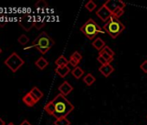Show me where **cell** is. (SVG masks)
Returning <instances> with one entry per match:
<instances>
[{
	"instance_id": "obj_1",
	"label": "cell",
	"mask_w": 147,
	"mask_h": 125,
	"mask_svg": "<svg viewBox=\"0 0 147 125\" xmlns=\"http://www.w3.org/2000/svg\"><path fill=\"white\" fill-rule=\"evenodd\" d=\"M53 107V116L57 120L65 118L75 109L74 106L62 94H58L52 101H50Z\"/></svg>"
},
{
	"instance_id": "obj_2",
	"label": "cell",
	"mask_w": 147,
	"mask_h": 125,
	"mask_svg": "<svg viewBox=\"0 0 147 125\" xmlns=\"http://www.w3.org/2000/svg\"><path fill=\"white\" fill-rule=\"evenodd\" d=\"M54 45L55 41L51 38V37H49L46 32L42 31L33 41V43L30 47H35L42 54H46Z\"/></svg>"
},
{
	"instance_id": "obj_3",
	"label": "cell",
	"mask_w": 147,
	"mask_h": 125,
	"mask_svg": "<svg viewBox=\"0 0 147 125\" xmlns=\"http://www.w3.org/2000/svg\"><path fill=\"white\" fill-rule=\"evenodd\" d=\"M125 25L118 19L112 17L102 27L103 31L107 32L112 38H117L125 30Z\"/></svg>"
},
{
	"instance_id": "obj_4",
	"label": "cell",
	"mask_w": 147,
	"mask_h": 125,
	"mask_svg": "<svg viewBox=\"0 0 147 125\" xmlns=\"http://www.w3.org/2000/svg\"><path fill=\"white\" fill-rule=\"evenodd\" d=\"M81 31L89 39L93 40L99 33H105L103 29L92 18L88 19L82 27Z\"/></svg>"
},
{
	"instance_id": "obj_5",
	"label": "cell",
	"mask_w": 147,
	"mask_h": 125,
	"mask_svg": "<svg viewBox=\"0 0 147 125\" xmlns=\"http://www.w3.org/2000/svg\"><path fill=\"white\" fill-rule=\"evenodd\" d=\"M5 64L12 72H16L24 65V61L16 52H13L6 58Z\"/></svg>"
},
{
	"instance_id": "obj_6",
	"label": "cell",
	"mask_w": 147,
	"mask_h": 125,
	"mask_svg": "<svg viewBox=\"0 0 147 125\" xmlns=\"http://www.w3.org/2000/svg\"><path fill=\"white\" fill-rule=\"evenodd\" d=\"M96 16L98 18H100L101 21L106 22V23L113 17L112 12L108 9V7L107 6L106 4H103L101 5V7L99 8V10L96 12Z\"/></svg>"
},
{
	"instance_id": "obj_7",
	"label": "cell",
	"mask_w": 147,
	"mask_h": 125,
	"mask_svg": "<svg viewBox=\"0 0 147 125\" xmlns=\"http://www.w3.org/2000/svg\"><path fill=\"white\" fill-rule=\"evenodd\" d=\"M35 21L36 20H34V18L31 16H24L20 19L19 24L23 27L24 30L29 31L35 25Z\"/></svg>"
},
{
	"instance_id": "obj_8",
	"label": "cell",
	"mask_w": 147,
	"mask_h": 125,
	"mask_svg": "<svg viewBox=\"0 0 147 125\" xmlns=\"http://www.w3.org/2000/svg\"><path fill=\"white\" fill-rule=\"evenodd\" d=\"M107 5V6L108 7V9L113 12L117 8H121L124 9L125 7V4L123 1H120V0H108L105 3Z\"/></svg>"
},
{
	"instance_id": "obj_9",
	"label": "cell",
	"mask_w": 147,
	"mask_h": 125,
	"mask_svg": "<svg viewBox=\"0 0 147 125\" xmlns=\"http://www.w3.org/2000/svg\"><path fill=\"white\" fill-rule=\"evenodd\" d=\"M74 88L73 86L67 82V81H64L59 87H58V90L60 91L61 94H62L63 96H67L68 94H70L73 91Z\"/></svg>"
},
{
	"instance_id": "obj_10",
	"label": "cell",
	"mask_w": 147,
	"mask_h": 125,
	"mask_svg": "<svg viewBox=\"0 0 147 125\" xmlns=\"http://www.w3.org/2000/svg\"><path fill=\"white\" fill-rule=\"evenodd\" d=\"M99 71L105 77H108L114 71V68L110 64H107V65H101L99 68Z\"/></svg>"
},
{
	"instance_id": "obj_11",
	"label": "cell",
	"mask_w": 147,
	"mask_h": 125,
	"mask_svg": "<svg viewBox=\"0 0 147 125\" xmlns=\"http://www.w3.org/2000/svg\"><path fill=\"white\" fill-rule=\"evenodd\" d=\"M23 102L29 107H33L37 102L34 99V97L31 96L30 92H28L24 97H23Z\"/></svg>"
},
{
	"instance_id": "obj_12",
	"label": "cell",
	"mask_w": 147,
	"mask_h": 125,
	"mask_svg": "<svg viewBox=\"0 0 147 125\" xmlns=\"http://www.w3.org/2000/svg\"><path fill=\"white\" fill-rule=\"evenodd\" d=\"M69 72H70V69L67 65L62 66V67H56V69H55V73L62 78L66 77Z\"/></svg>"
},
{
	"instance_id": "obj_13",
	"label": "cell",
	"mask_w": 147,
	"mask_h": 125,
	"mask_svg": "<svg viewBox=\"0 0 147 125\" xmlns=\"http://www.w3.org/2000/svg\"><path fill=\"white\" fill-rule=\"evenodd\" d=\"M92 45H93V47H94V49H96L97 50L100 51V50H102V49L106 46V43H105L100 37H97V38H95V39L93 41Z\"/></svg>"
},
{
	"instance_id": "obj_14",
	"label": "cell",
	"mask_w": 147,
	"mask_h": 125,
	"mask_svg": "<svg viewBox=\"0 0 147 125\" xmlns=\"http://www.w3.org/2000/svg\"><path fill=\"white\" fill-rule=\"evenodd\" d=\"M35 65H36V66L39 70H44V69L49 65V62H48L44 57L41 56V57H39V58L36 61Z\"/></svg>"
},
{
	"instance_id": "obj_15",
	"label": "cell",
	"mask_w": 147,
	"mask_h": 125,
	"mask_svg": "<svg viewBox=\"0 0 147 125\" xmlns=\"http://www.w3.org/2000/svg\"><path fill=\"white\" fill-rule=\"evenodd\" d=\"M30 93L31 94V96L34 97V99L38 102L42 96H43V93L42 92V90H40L37 87H33L31 89V90L30 91Z\"/></svg>"
},
{
	"instance_id": "obj_16",
	"label": "cell",
	"mask_w": 147,
	"mask_h": 125,
	"mask_svg": "<svg viewBox=\"0 0 147 125\" xmlns=\"http://www.w3.org/2000/svg\"><path fill=\"white\" fill-rule=\"evenodd\" d=\"M55 64L57 67H62V66H67L69 64V61L63 56H60L55 62Z\"/></svg>"
},
{
	"instance_id": "obj_17",
	"label": "cell",
	"mask_w": 147,
	"mask_h": 125,
	"mask_svg": "<svg viewBox=\"0 0 147 125\" xmlns=\"http://www.w3.org/2000/svg\"><path fill=\"white\" fill-rule=\"evenodd\" d=\"M72 75L75 77L76 79H80L83 75H84V70L79 66L74 68V70L72 71Z\"/></svg>"
},
{
	"instance_id": "obj_18",
	"label": "cell",
	"mask_w": 147,
	"mask_h": 125,
	"mask_svg": "<svg viewBox=\"0 0 147 125\" xmlns=\"http://www.w3.org/2000/svg\"><path fill=\"white\" fill-rule=\"evenodd\" d=\"M95 81H96L95 77H94L91 73L87 74V75L84 77V78H83V82H84L88 86H91Z\"/></svg>"
},
{
	"instance_id": "obj_19",
	"label": "cell",
	"mask_w": 147,
	"mask_h": 125,
	"mask_svg": "<svg viewBox=\"0 0 147 125\" xmlns=\"http://www.w3.org/2000/svg\"><path fill=\"white\" fill-rule=\"evenodd\" d=\"M123 14H124V9H121V8H117V9H115L114 11L112 12L113 17L115 18H118V19H119Z\"/></svg>"
},
{
	"instance_id": "obj_20",
	"label": "cell",
	"mask_w": 147,
	"mask_h": 125,
	"mask_svg": "<svg viewBox=\"0 0 147 125\" xmlns=\"http://www.w3.org/2000/svg\"><path fill=\"white\" fill-rule=\"evenodd\" d=\"M55 125H70V121L67 120L66 117L65 118H61L57 119L54 122Z\"/></svg>"
},
{
	"instance_id": "obj_21",
	"label": "cell",
	"mask_w": 147,
	"mask_h": 125,
	"mask_svg": "<svg viewBox=\"0 0 147 125\" xmlns=\"http://www.w3.org/2000/svg\"><path fill=\"white\" fill-rule=\"evenodd\" d=\"M85 7H86V9H87L88 12H94V11L95 10V8L97 7V5H96V4H95L94 1L90 0V1H88V2L85 5Z\"/></svg>"
},
{
	"instance_id": "obj_22",
	"label": "cell",
	"mask_w": 147,
	"mask_h": 125,
	"mask_svg": "<svg viewBox=\"0 0 147 125\" xmlns=\"http://www.w3.org/2000/svg\"><path fill=\"white\" fill-rule=\"evenodd\" d=\"M18 42H19V43L20 44H22V45H25V44H27L28 43H29V37L26 36V35H21L19 37H18Z\"/></svg>"
},
{
	"instance_id": "obj_23",
	"label": "cell",
	"mask_w": 147,
	"mask_h": 125,
	"mask_svg": "<svg viewBox=\"0 0 147 125\" xmlns=\"http://www.w3.org/2000/svg\"><path fill=\"white\" fill-rule=\"evenodd\" d=\"M70 58L75 59V60H76L77 62H80L82 61V54H81L79 51H75V52H74V53L71 55Z\"/></svg>"
},
{
	"instance_id": "obj_24",
	"label": "cell",
	"mask_w": 147,
	"mask_h": 125,
	"mask_svg": "<svg viewBox=\"0 0 147 125\" xmlns=\"http://www.w3.org/2000/svg\"><path fill=\"white\" fill-rule=\"evenodd\" d=\"M37 9H45L48 6V4L44 1V0H39V1L35 5Z\"/></svg>"
},
{
	"instance_id": "obj_25",
	"label": "cell",
	"mask_w": 147,
	"mask_h": 125,
	"mask_svg": "<svg viewBox=\"0 0 147 125\" xmlns=\"http://www.w3.org/2000/svg\"><path fill=\"white\" fill-rule=\"evenodd\" d=\"M99 55H101V56L109 62V64H110V62H112L113 60V57H112L111 56H109L108 54H107L106 52H104V51H102V50H100V51L99 52Z\"/></svg>"
},
{
	"instance_id": "obj_26",
	"label": "cell",
	"mask_w": 147,
	"mask_h": 125,
	"mask_svg": "<svg viewBox=\"0 0 147 125\" xmlns=\"http://www.w3.org/2000/svg\"><path fill=\"white\" fill-rule=\"evenodd\" d=\"M102 51L106 52L107 54H108V55L111 56L112 57H113V56H114V51H113L109 46H107V45H106V46L102 49Z\"/></svg>"
},
{
	"instance_id": "obj_27",
	"label": "cell",
	"mask_w": 147,
	"mask_h": 125,
	"mask_svg": "<svg viewBox=\"0 0 147 125\" xmlns=\"http://www.w3.org/2000/svg\"><path fill=\"white\" fill-rule=\"evenodd\" d=\"M45 24V22L44 21H42V20H36L35 21V27L36 28V30H40L42 29Z\"/></svg>"
},
{
	"instance_id": "obj_28",
	"label": "cell",
	"mask_w": 147,
	"mask_h": 125,
	"mask_svg": "<svg viewBox=\"0 0 147 125\" xmlns=\"http://www.w3.org/2000/svg\"><path fill=\"white\" fill-rule=\"evenodd\" d=\"M97 60H98V62H100L101 64V65H107V64H109V62L101 56V55H99L98 56V57H97Z\"/></svg>"
},
{
	"instance_id": "obj_29",
	"label": "cell",
	"mask_w": 147,
	"mask_h": 125,
	"mask_svg": "<svg viewBox=\"0 0 147 125\" xmlns=\"http://www.w3.org/2000/svg\"><path fill=\"white\" fill-rule=\"evenodd\" d=\"M140 69L143 71V72L147 73V60H145L142 62L141 65H140Z\"/></svg>"
},
{
	"instance_id": "obj_30",
	"label": "cell",
	"mask_w": 147,
	"mask_h": 125,
	"mask_svg": "<svg viewBox=\"0 0 147 125\" xmlns=\"http://www.w3.org/2000/svg\"><path fill=\"white\" fill-rule=\"evenodd\" d=\"M69 64H70V65H72L73 67H77L78 66V65L80 64V62H77L76 60H75V59H73V58H70L69 60Z\"/></svg>"
},
{
	"instance_id": "obj_31",
	"label": "cell",
	"mask_w": 147,
	"mask_h": 125,
	"mask_svg": "<svg viewBox=\"0 0 147 125\" xmlns=\"http://www.w3.org/2000/svg\"><path fill=\"white\" fill-rule=\"evenodd\" d=\"M20 125H31V123H30L29 121H27V120H24V121H23V122H22Z\"/></svg>"
},
{
	"instance_id": "obj_32",
	"label": "cell",
	"mask_w": 147,
	"mask_h": 125,
	"mask_svg": "<svg viewBox=\"0 0 147 125\" xmlns=\"http://www.w3.org/2000/svg\"><path fill=\"white\" fill-rule=\"evenodd\" d=\"M0 125H5V121H4L2 118H0Z\"/></svg>"
},
{
	"instance_id": "obj_33",
	"label": "cell",
	"mask_w": 147,
	"mask_h": 125,
	"mask_svg": "<svg viewBox=\"0 0 147 125\" xmlns=\"http://www.w3.org/2000/svg\"><path fill=\"white\" fill-rule=\"evenodd\" d=\"M8 125H14V123H12V122H10V123H9Z\"/></svg>"
},
{
	"instance_id": "obj_34",
	"label": "cell",
	"mask_w": 147,
	"mask_h": 125,
	"mask_svg": "<svg viewBox=\"0 0 147 125\" xmlns=\"http://www.w3.org/2000/svg\"><path fill=\"white\" fill-rule=\"evenodd\" d=\"M1 52H2V49L0 48V54H1Z\"/></svg>"
}]
</instances>
